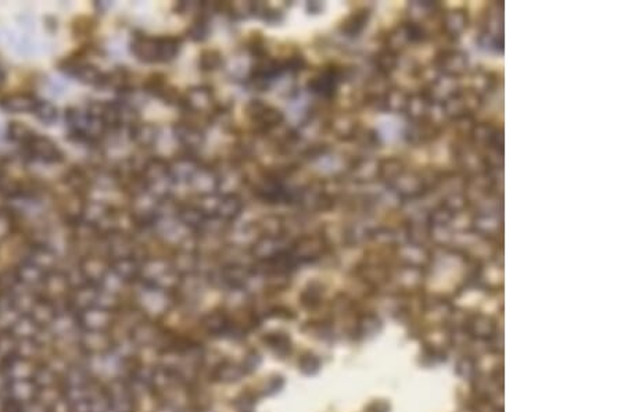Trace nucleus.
<instances>
[{
    "label": "nucleus",
    "instance_id": "obj_1",
    "mask_svg": "<svg viewBox=\"0 0 624 412\" xmlns=\"http://www.w3.org/2000/svg\"><path fill=\"white\" fill-rule=\"evenodd\" d=\"M21 150L25 159L31 161H41L45 164H56L63 161L64 154L54 141L48 136L34 132L24 144Z\"/></svg>",
    "mask_w": 624,
    "mask_h": 412
},
{
    "label": "nucleus",
    "instance_id": "obj_2",
    "mask_svg": "<svg viewBox=\"0 0 624 412\" xmlns=\"http://www.w3.org/2000/svg\"><path fill=\"white\" fill-rule=\"evenodd\" d=\"M39 99L29 92H14L0 97V110L6 113L20 114V113H32L36 109Z\"/></svg>",
    "mask_w": 624,
    "mask_h": 412
},
{
    "label": "nucleus",
    "instance_id": "obj_3",
    "mask_svg": "<svg viewBox=\"0 0 624 412\" xmlns=\"http://www.w3.org/2000/svg\"><path fill=\"white\" fill-rule=\"evenodd\" d=\"M60 70L86 84H97L101 81V74L99 73L95 67H92L91 64H85L79 60H74V59L66 60L64 63H61Z\"/></svg>",
    "mask_w": 624,
    "mask_h": 412
},
{
    "label": "nucleus",
    "instance_id": "obj_4",
    "mask_svg": "<svg viewBox=\"0 0 624 412\" xmlns=\"http://www.w3.org/2000/svg\"><path fill=\"white\" fill-rule=\"evenodd\" d=\"M19 225V218L11 208H0V243L10 238Z\"/></svg>",
    "mask_w": 624,
    "mask_h": 412
},
{
    "label": "nucleus",
    "instance_id": "obj_5",
    "mask_svg": "<svg viewBox=\"0 0 624 412\" xmlns=\"http://www.w3.org/2000/svg\"><path fill=\"white\" fill-rule=\"evenodd\" d=\"M32 134H34V131L23 122H10L7 126V138L17 145H23Z\"/></svg>",
    "mask_w": 624,
    "mask_h": 412
},
{
    "label": "nucleus",
    "instance_id": "obj_6",
    "mask_svg": "<svg viewBox=\"0 0 624 412\" xmlns=\"http://www.w3.org/2000/svg\"><path fill=\"white\" fill-rule=\"evenodd\" d=\"M34 114H35V117L39 121H42L44 124H46V125H51L53 122L56 121V119H57V109H56V106L53 103L39 99Z\"/></svg>",
    "mask_w": 624,
    "mask_h": 412
},
{
    "label": "nucleus",
    "instance_id": "obj_7",
    "mask_svg": "<svg viewBox=\"0 0 624 412\" xmlns=\"http://www.w3.org/2000/svg\"><path fill=\"white\" fill-rule=\"evenodd\" d=\"M4 82H6V74L0 69V88L4 85Z\"/></svg>",
    "mask_w": 624,
    "mask_h": 412
}]
</instances>
